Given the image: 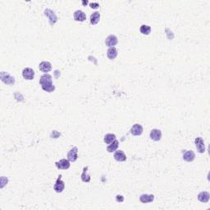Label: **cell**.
Returning a JSON list of instances; mask_svg holds the SVG:
<instances>
[{
	"instance_id": "5bb4252c",
	"label": "cell",
	"mask_w": 210,
	"mask_h": 210,
	"mask_svg": "<svg viewBox=\"0 0 210 210\" xmlns=\"http://www.w3.org/2000/svg\"><path fill=\"white\" fill-rule=\"evenodd\" d=\"M195 159H196V154L191 150H186L183 154V159L186 162L191 163V162L194 161Z\"/></svg>"
},
{
	"instance_id": "7402d4cb",
	"label": "cell",
	"mask_w": 210,
	"mask_h": 210,
	"mask_svg": "<svg viewBox=\"0 0 210 210\" xmlns=\"http://www.w3.org/2000/svg\"><path fill=\"white\" fill-rule=\"evenodd\" d=\"M115 139H116V135H115L114 134L105 135L104 138H103V140H104V142L107 144H110L111 143H112V142L114 141Z\"/></svg>"
},
{
	"instance_id": "d4e9b609",
	"label": "cell",
	"mask_w": 210,
	"mask_h": 210,
	"mask_svg": "<svg viewBox=\"0 0 210 210\" xmlns=\"http://www.w3.org/2000/svg\"><path fill=\"white\" fill-rule=\"evenodd\" d=\"M90 5H91V8H94V9H96L99 7V5L97 2H91V3H90Z\"/></svg>"
},
{
	"instance_id": "603a6c76",
	"label": "cell",
	"mask_w": 210,
	"mask_h": 210,
	"mask_svg": "<svg viewBox=\"0 0 210 210\" xmlns=\"http://www.w3.org/2000/svg\"><path fill=\"white\" fill-rule=\"evenodd\" d=\"M139 31L143 34L148 35V34H149L150 31H151V27L147 26V25H142L140 28H139Z\"/></svg>"
},
{
	"instance_id": "ba28073f",
	"label": "cell",
	"mask_w": 210,
	"mask_h": 210,
	"mask_svg": "<svg viewBox=\"0 0 210 210\" xmlns=\"http://www.w3.org/2000/svg\"><path fill=\"white\" fill-rule=\"evenodd\" d=\"M56 167L59 169H63V170H67L70 168V161L68 159H61L59 162H57L56 164Z\"/></svg>"
},
{
	"instance_id": "3957f363",
	"label": "cell",
	"mask_w": 210,
	"mask_h": 210,
	"mask_svg": "<svg viewBox=\"0 0 210 210\" xmlns=\"http://www.w3.org/2000/svg\"><path fill=\"white\" fill-rule=\"evenodd\" d=\"M64 188H65V183H64V181L62 180V175H60V176L58 177V179H57L55 184H54V189L57 193H61V192L63 191Z\"/></svg>"
},
{
	"instance_id": "ac0fdd59",
	"label": "cell",
	"mask_w": 210,
	"mask_h": 210,
	"mask_svg": "<svg viewBox=\"0 0 210 210\" xmlns=\"http://www.w3.org/2000/svg\"><path fill=\"white\" fill-rule=\"evenodd\" d=\"M107 58L111 60L116 59V57L117 56V50L115 47H111L107 49Z\"/></svg>"
},
{
	"instance_id": "e0dca14e",
	"label": "cell",
	"mask_w": 210,
	"mask_h": 210,
	"mask_svg": "<svg viewBox=\"0 0 210 210\" xmlns=\"http://www.w3.org/2000/svg\"><path fill=\"white\" fill-rule=\"evenodd\" d=\"M210 195L207 191H202L198 195V200L201 203H208L209 200Z\"/></svg>"
},
{
	"instance_id": "30bf717a",
	"label": "cell",
	"mask_w": 210,
	"mask_h": 210,
	"mask_svg": "<svg viewBox=\"0 0 210 210\" xmlns=\"http://www.w3.org/2000/svg\"><path fill=\"white\" fill-rule=\"evenodd\" d=\"M143 127H142L140 124H135L133 125V127H131V133L133 135H135V136H138V135H140L143 133Z\"/></svg>"
},
{
	"instance_id": "8fae6325",
	"label": "cell",
	"mask_w": 210,
	"mask_h": 210,
	"mask_svg": "<svg viewBox=\"0 0 210 210\" xmlns=\"http://www.w3.org/2000/svg\"><path fill=\"white\" fill-rule=\"evenodd\" d=\"M74 20L76 22H84L86 19V13L81 11V10H76V12H74Z\"/></svg>"
},
{
	"instance_id": "6da1fadb",
	"label": "cell",
	"mask_w": 210,
	"mask_h": 210,
	"mask_svg": "<svg viewBox=\"0 0 210 210\" xmlns=\"http://www.w3.org/2000/svg\"><path fill=\"white\" fill-rule=\"evenodd\" d=\"M39 84L41 85L42 89L49 93H51L55 90V86H54L53 81H52V76L49 74L45 73L42 75L40 80H39Z\"/></svg>"
},
{
	"instance_id": "9c48e42d",
	"label": "cell",
	"mask_w": 210,
	"mask_h": 210,
	"mask_svg": "<svg viewBox=\"0 0 210 210\" xmlns=\"http://www.w3.org/2000/svg\"><path fill=\"white\" fill-rule=\"evenodd\" d=\"M39 71H41L42 72H44V73H46V72H49V71H51L52 70V65H51V63H49V62L44 61V62H42V63H39Z\"/></svg>"
},
{
	"instance_id": "8992f818",
	"label": "cell",
	"mask_w": 210,
	"mask_h": 210,
	"mask_svg": "<svg viewBox=\"0 0 210 210\" xmlns=\"http://www.w3.org/2000/svg\"><path fill=\"white\" fill-rule=\"evenodd\" d=\"M22 76L24 77L26 80H33L34 77V70L30 67H26V68L22 71Z\"/></svg>"
},
{
	"instance_id": "7a4b0ae2",
	"label": "cell",
	"mask_w": 210,
	"mask_h": 210,
	"mask_svg": "<svg viewBox=\"0 0 210 210\" xmlns=\"http://www.w3.org/2000/svg\"><path fill=\"white\" fill-rule=\"evenodd\" d=\"M0 77H1V81L7 85H13L15 83L14 77H12L11 75L5 71H2L0 73Z\"/></svg>"
},
{
	"instance_id": "277c9868",
	"label": "cell",
	"mask_w": 210,
	"mask_h": 210,
	"mask_svg": "<svg viewBox=\"0 0 210 210\" xmlns=\"http://www.w3.org/2000/svg\"><path fill=\"white\" fill-rule=\"evenodd\" d=\"M195 143H196V149L198 150L199 153L204 154L205 152V145H204V141L201 137H197L195 139Z\"/></svg>"
},
{
	"instance_id": "9a60e30c",
	"label": "cell",
	"mask_w": 210,
	"mask_h": 210,
	"mask_svg": "<svg viewBox=\"0 0 210 210\" xmlns=\"http://www.w3.org/2000/svg\"><path fill=\"white\" fill-rule=\"evenodd\" d=\"M154 200V195H147V194H144V195H141L140 197H139V201L143 204L146 203H151Z\"/></svg>"
},
{
	"instance_id": "44dd1931",
	"label": "cell",
	"mask_w": 210,
	"mask_h": 210,
	"mask_svg": "<svg viewBox=\"0 0 210 210\" xmlns=\"http://www.w3.org/2000/svg\"><path fill=\"white\" fill-rule=\"evenodd\" d=\"M88 172V167H85L83 168V172L81 174V180L84 182H90L91 181V176L87 173Z\"/></svg>"
},
{
	"instance_id": "2e32d148",
	"label": "cell",
	"mask_w": 210,
	"mask_h": 210,
	"mask_svg": "<svg viewBox=\"0 0 210 210\" xmlns=\"http://www.w3.org/2000/svg\"><path fill=\"white\" fill-rule=\"evenodd\" d=\"M113 158L115 159V160L118 162H124L127 160V156L124 154V152L122 151V150H117V151L115 152Z\"/></svg>"
},
{
	"instance_id": "cb8c5ba5",
	"label": "cell",
	"mask_w": 210,
	"mask_h": 210,
	"mask_svg": "<svg viewBox=\"0 0 210 210\" xmlns=\"http://www.w3.org/2000/svg\"><path fill=\"white\" fill-rule=\"evenodd\" d=\"M7 183V178H6L5 176H2V178H1V188H2L3 186L6 185V184Z\"/></svg>"
},
{
	"instance_id": "d6986e66",
	"label": "cell",
	"mask_w": 210,
	"mask_h": 210,
	"mask_svg": "<svg viewBox=\"0 0 210 210\" xmlns=\"http://www.w3.org/2000/svg\"><path fill=\"white\" fill-rule=\"evenodd\" d=\"M119 146V142L117 139H115L114 141L111 143V144L107 147V151L108 153H112V152L117 151V148Z\"/></svg>"
},
{
	"instance_id": "484cf974",
	"label": "cell",
	"mask_w": 210,
	"mask_h": 210,
	"mask_svg": "<svg viewBox=\"0 0 210 210\" xmlns=\"http://www.w3.org/2000/svg\"><path fill=\"white\" fill-rule=\"evenodd\" d=\"M116 200L117 202H122V201L124 200V197L122 196H116Z\"/></svg>"
},
{
	"instance_id": "ffe728a7",
	"label": "cell",
	"mask_w": 210,
	"mask_h": 210,
	"mask_svg": "<svg viewBox=\"0 0 210 210\" xmlns=\"http://www.w3.org/2000/svg\"><path fill=\"white\" fill-rule=\"evenodd\" d=\"M100 19V13L99 12H95L91 15V23L92 25H96L99 22Z\"/></svg>"
},
{
	"instance_id": "7c38bea8",
	"label": "cell",
	"mask_w": 210,
	"mask_h": 210,
	"mask_svg": "<svg viewBox=\"0 0 210 210\" xmlns=\"http://www.w3.org/2000/svg\"><path fill=\"white\" fill-rule=\"evenodd\" d=\"M117 44V38L116 35L114 34H110L107 37V39L105 40V44L107 45V47H111L114 46L116 44Z\"/></svg>"
},
{
	"instance_id": "52a82bcc",
	"label": "cell",
	"mask_w": 210,
	"mask_h": 210,
	"mask_svg": "<svg viewBox=\"0 0 210 210\" xmlns=\"http://www.w3.org/2000/svg\"><path fill=\"white\" fill-rule=\"evenodd\" d=\"M78 158V149L77 147H73L72 149L69 150L67 154V159L70 162H75Z\"/></svg>"
},
{
	"instance_id": "5b68a950",
	"label": "cell",
	"mask_w": 210,
	"mask_h": 210,
	"mask_svg": "<svg viewBox=\"0 0 210 210\" xmlns=\"http://www.w3.org/2000/svg\"><path fill=\"white\" fill-rule=\"evenodd\" d=\"M44 15L49 17V24L51 26H54L58 21V17L56 16V14L54 13V12H53L52 10L49 9V8L44 11Z\"/></svg>"
},
{
	"instance_id": "4fadbf2b",
	"label": "cell",
	"mask_w": 210,
	"mask_h": 210,
	"mask_svg": "<svg viewBox=\"0 0 210 210\" xmlns=\"http://www.w3.org/2000/svg\"><path fill=\"white\" fill-rule=\"evenodd\" d=\"M150 138L154 141H159L162 137V131L159 129H153L150 131Z\"/></svg>"
},
{
	"instance_id": "4316f807",
	"label": "cell",
	"mask_w": 210,
	"mask_h": 210,
	"mask_svg": "<svg viewBox=\"0 0 210 210\" xmlns=\"http://www.w3.org/2000/svg\"><path fill=\"white\" fill-rule=\"evenodd\" d=\"M82 3H83V4H87V3H88V2H87V1H86V2H82Z\"/></svg>"
}]
</instances>
